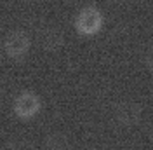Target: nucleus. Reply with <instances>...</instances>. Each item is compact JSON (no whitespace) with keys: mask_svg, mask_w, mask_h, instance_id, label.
<instances>
[{"mask_svg":"<svg viewBox=\"0 0 153 150\" xmlns=\"http://www.w3.org/2000/svg\"><path fill=\"white\" fill-rule=\"evenodd\" d=\"M73 26L80 37H96L105 26V14L96 5H85L76 12Z\"/></svg>","mask_w":153,"mask_h":150,"instance_id":"nucleus-1","label":"nucleus"},{"mask_svg":"<svg viewBox=\"0 0 153 150\" xmlns=\"http://www.w3.org/2000/svg\"><path fill=\"white\" fill-rule=\"evenodd\" d=\"M42 110V100L35 91L31 89H23L21 93L16 94L12 101V112L21 121H31L35 119Z\"/></svg>","mask_w":153,"mask_h":150,"instance_id":"nucleus-2","label":"nucleus"},{"mask_svg":"<svg viewBox=\"0 0 153 150\" xmlns=\"http://www.w3.org/2000/svg\"><path fill=\"white\" fill-rule=\"evenodd\" d=\"M31 49V38L23 30H14L7 33L4 40V52L12 61H21Z\"/></svg>","mask_w":153,"mask_h":150,"instance_id":"nucleus-3","label":"nucleus"},{"mask_svg":"<svg viewBox=\"0 0 153 150\" xmlns=\"http://www.w3.org/2000/svg\"><path fill=\"white\" fill-rule=\"evenodd\" d=\"M141 117V108L136 103H120L117 108V121L124 126H134Z\"/></svg>","mask_w":153,"mask_h":150,"instance_id":"nucleus-4","label":"nucleus"},{"mask_svg":"<svg viewBox=\"0 0 153 150\" xmlns=\"http://www.w3.org/2000/svg\"><path fill=\"white\" fill-rule=\"evenodd\" d=\"M144 65H146V68H148V72L153 75V49L146 54V58H144Z\"/></svg>","mask_w":153,"mask_h":150,"instance_id":"nucleus-5","label":"nucleus"}]
</instances>
